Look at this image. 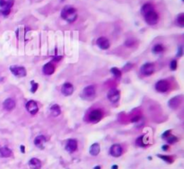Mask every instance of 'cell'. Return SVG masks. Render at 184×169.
I'll return each instance as SVG.
<instances>
[{"label": "cell", "mask_w": 184, "mask_h": 169, "mask_svg": "<svg viewBox=\"0 0 184 169\" xmlns=\"http://www.w3.org/2000/svg\"><path fill=\"white\" fill-rule=\"evenodd\" d=\"M60 16L66 22L72 23L77 19V11L75 7L71 6H66L61 10Z\"/></svg>", "instance_id": "1"}, {"label": "cell", "mask_w": 184, "mask_h": 169, "mask_svg": "<svg viewBox=\"0 0 184 169\" xmlns=\"http://www.w3.org/2000/svg\"><path fill=\"white\" fill-rule=\"evenodd\" d=\"M16 0H0V16L6 17L10 15L11 9Z\"/></svg>", "instance_id": "2"}, {"label": "cell", "mask_w": 184, "mask_h": 169, "mask_svg": "<svg viewBox=\"0 0 184 169\" xmlns=\"http://www.w3.org/2000/svg\"><path fill=\"white\" fill-rule=\"evenodd\" d=\"M143 16L145 18L146 23L151 26L157 24L159 22V13L156 12L155 9H153L150 12L145 13V15H143Z\"/></svg>", "instance_id": "3"}, {"label": "cell", "mask_w": 184, "mask_h": 169, "mask_svg": "<svg viewBox=\"0 0 184 169\" xmlns=\"http://www.w3.org/2000/svg\"><path fill=\"white\" fill-rule=\"evenodd\" d=\"M95 94H96L95 87L92 84V86H88L83 89L81 96L86 100H93L95 97Z\"/></svg>", "instance_id": "4"}, {"label": "cell", "mask_w": 184, "mask_h": 169, "mask_svg": "<svg viewBox=\"0 0 184 169\" xmlns=\"http://www.w3.org/2000/svg\"><path fill=\"white\" fill-rule=\"evenodd\" d=\"M103 111L101 109H94L89 114L88 121L92 123H97L103 119Z\"/></svg>", "instance_id": "5"}, {"label": "cell", "mask_w": 184, "mask_h": 169, "mask_svg": "<svg viewBox=\"0 0 184 169\" xmlns=\"http://www.w3.org/2000/svg\"><path fill=\"white\" fill-rule=\"evenodd\" d=\"M154 72V65L153 63H145L140 67V73L144 77H149Z\"/></svg>", "instance_id": "6"}, {"label": "cell", "mask_w": 184, "mask_h": 169, "mask_svg": "<svg viewBox=\"0 0 184 169\" xmlns=\"http://www.w3.org/2000/svg\"><path fill=\"white\" fill-rule=\"evenodd\" d=\"M10 71L12 72V74H13L16 77H23L27 74L26 69L22 66H11Z\"/></svg>", "instance_id": "7"}, {"label": "cell", "mask_w": 184, "mask_h": 169, "mask_svg": "<svg viewBox=\"0 0 184 169\" xmlns=\"http://www.w3.org/2000/svg\"><path fill=\"white\" fill-rule=\"evenodd\" d=\"M155 90L159 93H165L170 88V83L167 80H159L155 84Z\"/></svg>", "instance_id": "8"}, {"label": "cell", "mask_w": 184, "mask_h": 169, "mask_svg": "<svg viewBox=\"0 0 184 169\" xmlns=\"http://www.w3.org/2000/svg\"><path fill=\"white\" fill-rule=\"evenodd\" d=\"M25 108L27 110V111L29 112L30 114L32 115H35L37 112L39 111V106H38V104L33 101V100H31V101H28L26 103V105H25Z\"/></svg>", "instance_id": "9"}, {"label": "cell", "mask_w": 184, "mask_h": 169, "mask_svg": "<svg viewBox=\"0 0 184 169\" xmlns=\"http://www.w3.org/2000/svg\"><path fill=\"white\" fill-rule=\"evenodd\" d=\"M107 97H108V99L110 100V102H111L112 104H115V103H117L120 100V91L118 89L112 88V89H110L108 92Z\"/></svg>", "instance_id": "10"}, {"label": "cell", "mask_w": 184, "mask_h": 169, "mask_svg": "<svg viewBox=\"0 0 184 169\" xmlns=\"http://www.w3.org/2000/svg\"><path fill=\"white\" fill-rule=\"evenodd\" d=\"M96 44L99 48L102 49V50H108L110 46L109 40L106 37H103V36L97 39Z\"/></svg>", "instance_id": "11"}, {"label": "cell", "mask_w": 184, "mask_h": 169, "mask_svg": "<svg viewBox=\"0 0 184 169\" xmlns=\"http://www.w3.org/2000/svg\"><path fill=\"white\" fill-rule=\"evenodd\" d=\"M73 92H74V87L71 83L67 82V83L63 84V86L61 87V93L63 94V95L69 96L73 94Z\"/></svg>", "instance_id": "12"}, {"label": "cell", "mask_w": 184, "mask_h": 169, "mask_svg": "<svg viewBox=\"0 0 184 169\" xmlns=\"http://www.w3.org/2000/svg\"><path fill=\"white\" fill-rule=\"evenodd\" d=\"M122 152H123L122 147L119 144L112 145L110 148V154L114 158H119L120 156H121Z\"/></svg>", "instance_id": "13"}, {"label": "cell", "mask_w": 184, "mask_h": 169, "mask_svg": "<svg viewBox=\"0 0 184 169\" xmlns=\"http://www.w3.org/2000/svg\"><path fill=\"white\" fill-rule=\"evenodd\" d=\"M77 149V141L74 138L68 139L66 143V150L69 153H73Z\"/></svg>", "instance_id": "14"}, {"label": "cell", "mask_w": 184, "mask_h": 169, "mask_svg": "<svg viewBox=\"0 0 184 169\" xmlns=\"http://www.w3.org/2000/svg\"><path fill=\"white\" fill-rule=\"evenodd\" d=\"M16 101L13 99H12V98H7V99L5 100V102L3 103V108L7 111H13L16 108Z\"/></svg>", "instance_id": "15"}, {"label": "cell", "mask_w": 184, "mask_h": 169, "mask_svg": "<svg viewBox=\"0 0 184 169\" xmlns=\"http://www.w3.org/2000/svg\"><path fill=\"white\" fill-rule=\"evenodd\" d=\"M46 142H47V138L43 135H39L34 139V144H35V146L38 147L40 149H43L44 148V145H45Z\"/></svg>", "instance_id": "16"}, {"label": "cell", "mask_w": 184, "mask_h": 169, "mask_svg": "<svg viewBox=\"0 0 184 169\" xmlns=\"http://www.w3.org/2000/svg\"><path fill=\"white\" fill-rule=\"evenodd\" d=\"M42 72H43L44 75L46 76H50L55 72V67L51 62H49L47 64H45L42 67Z\"/></svg>", "instance_id": "17"}, {"label": "cell", "mask_w": 184, "mask_h": 169, "mask_svg": "<svg viewBox=\"0 0 184 169\" xmlns=\"http://www.w3.org/2000/svg\"><path fill=\"white\" fill-rule=\"evenodd\" d=\"M29 166L31 169H40L41 167V162L40 159L33 158L29 161Z\"/></svg>", "instance_id": "18"}, {"label": "cell", "mask_w": 184, "mask_h": 169, "mask_svg": "<svg viewBox=\"0 0 184 169\" xmlns=\"http://www.w3.org/2000/svg\"><path fill=\"white\" fill-rule=\"evenodd\" d=\"M13 155L12 150L7 147L0 148V157L1 158H10Z\"/></svg>", "instance_id": "19"}, {"label": "cell", "mask_w": 184, "mask_h": 169, "mask_svg": "<svg viewBox=\"0 0 184 169\" xmlns=\"http://www.w3.org/2000/svg\"><path fill=\"white\" fill-rule=\"evenodd\" d=\"M50 114L53 117H57V116H59L61 114V109H60V107H59V104H53L50 107Z\"/></svg>", "instance_id": "20"}, {"label": "cell", "mask_w": 184, "mask_h": 169, "mask_svg": "<svg viewBox=\"0 0 184 169\" xmlns=\"http://www.w3.org/2000/svg\"><path fill=\"white\" fill-rule=\"evenodd\" d=\"M153 9H155V8H154V6L152 3H150V2L145 3L142 6V7H141V13H142V15H145V13L150 12Z\"/></svg>", "instance_id": "21"}, {"label": "cell", "mask_w": 184, "mask_h": 169, "mask_svg": "<svg viewBox=\"0 0 184 169\" xmlns=\"http://www.w3.org/2000/svg\"><path fill=\"white\" fill-rule=\"evenodd\" d=\"M100 150H101L100 145H99L98 143H93V144L90 147L89 152H90V154L92 155V156L95 157V156H97V155H98L99 153H100Z\"/></svg>", "instance_id": "22"}, {"label": "cell", "mask_w": 184, "mask_h": 169, "mask_svg": "<svg viewBox=\"0 0 184 169\" xmlns=\"http://www.w3.org/2000/svg\"><path fill=\"white\" fill-rule=\"evenodd\" d=\"M164 51V46L162 44H155L152 48V52L154 54H161Z\"/></svg>", "instance_id": "23"}, {"label": "cell", "mask_w": 184, "mask_h": 169, "mask_svg": "<svg viewBox=\"0 0 184 169\" xmlns=\"http://www.w3.org/2000/svg\"><path fill=\"white\" fill-rule=\"evenodd\" d=\"M180 103V99L179 97H173L172 100L169 101V106L175 109V108H177L179 106Z\"/></svg>", "instance_id": "24"}, {"label": "cell", "mask_w": 184, "mask_h": 169, "mask_svg": "<svg viewBox=\"0 0 184 169\" xmlns=\"http://www.w3.org/2000/svg\"><path fill=\"white\" fill-rule=\"evenodd\" d=\"M110 73H111L113 76H114V77L117 78V79H120L121 75H122L121 70L119 69L118 67H111V68H110Z\"/></svg>", "instance_id": "25"}, {"label": "cell", "mask_w": 184, "mask_h": 169, "mask_svg": "<svg viewBox=\"0 0 184 169\" xmlns=\"http://www.w3.org/2000/svg\"><path fill=\"white\" fill-rule=\"evenodd\" d=\"M176 24L179 25L180 27H183L184 26V13H180V15L177 16L176 18Z\"/></svg>", "instance_id": "26"}, {"label": "cell", "mask_w": 184, "mask_h": 169, "mask_svg": "<svg viewBox=\"0 0 184 169\" xmlns=\"http://www.w3.org/2000/svg\"><path fill=\"white\" fill-rule=\"evenodd\" d=\"M157 157H158L159 158L164 160V161H165L166 163H168V164H171V163L173 162V158L172 157H170V156H164V155H157Z\"/></svg>", "instance_id": "27"}, {"label": "cell", "mask_w": 184, "mask_h": 169, "mask_svg": "<svg viewBox=\"0 0 184 169\" xmlns=\"http://www.w3.org/2000/svg\"><path fill=\"white\" fill-rule=\"evenodd\" d=\"M165 140L166 141L169 143V144H174L177 140H178V138L174 136V135H173V134H170L166 138H165Z\"/></svg>", "instance_id": "28"}, {"label": "cell", "mask_w": 184, "mask_h": 169, "mask_svg": "<svg viewBox=\"0 0 184 169\" xmlns=\"http://www.w3.org/2000/svg\"><path fill=\"white\" fill-rule=\"evenodd\" d=\"M144 137H145V135H142V136H140V137L137 139L136 144H137V146H139V147H146V144L144 143V140H143Z\"/></svg>", "instance_id": "29"}, {"label": "cell", "mask_w": 184, "mask_h": 169, "mask_svg": "<svg viewBox=\"0 0 184 169\" xmlns=\"http://www.w3.org/2000/svg\"><path fill=\"white\" fill-rule=\"evenodd\" d=\"M177 60H173L171 62H170V68H171V70H173V71H174V70H176L177 68Z\"/></svg>", "instance_id": "30"}, {"label": "cell", "mask_w": 184, "mask_h": 169, "mask_svg": "<svg viewBox=\"0 0 184 169\" xmlns=\"http://www.w3.org/2000/svg\"><path fill=\"white\" fill-rule=\"evenodd\" d=\"M31 84H32V88H31V91H32V93H35V92L37 91V89H38L39 84H38L37 83L33 82V81H32V82H31Z\"/></svg>", "instance_id": "31"}, {"label": "cell", "mask_w": 184, "mask_h": 169, "mask_svg": "<svg viewBox=\"0 0 184 169\" xmlns=\"http://www.w3.org/2000/svg\"><path fill=\"white\" fill-rule=\"evenodd\" d=\"M134 44H135V40H126V42H125V45L127 47H130V48L133 47Z\"/></svg>", "instance_id": "32"}, {"label": "cell", "mask_w": 184, "mask_h": 169, "mask_svg": "<svg viewBox=\"0 0 184 169\" xmlns=\"http://www.w3.org/2000/svg\"><path fill=\"white\" fill-rule=\"evenodd\" d=\"M171 132H172V131L170 130V131H164L163 133V135H162V138H163V139H165L170 134H171Z\"/></svg>", "instance_id": "33"}, {"label": "cell", "mask_w": 184, "mask_h": 169, "mask_svg": "<svg viewBox=\"0 0 184 169\" xmlns=\"http://www.w3.org/2000/svg\"><path fill=\"white\" fill-rule=\"evenodd\" d=\"M61 59H62V57H61V56H59V57H55V58L53 59L52 62H59V61Z\"/></svg>", "instance_id": "34"}, {"label": "cell", "mask_w": 184, "mask_h": 169, "mask_svg": "<svg viewBox=\"0 0 184 169\" xmlns=\"http://www.w3.org/2000/svg\"><path fill=\"white\" fill-rule=\"evenodd\" d=\"M181 55H182V47H180V48H179V53H178V56H180V57Z\"/></svg>", "instance_id": "35"}, {"label": "cell", "mask_w": 184, "mask_h": 169, "mask_svg": "<svg viewBox=\"0 0 184 169\" xmlns=\"http://www.w3.org/2000/svg\"><path fill=\"white\" fill-rule=\"evenodd\" d=\"M168 148H169V146H168V145H164V146H163V149L164 151H167V150H168Z\"/></svg>", "instance_id": "36"}, {"label": "cell", "mask_w": 184, "mask_h": 169, "mask_svg": "<svg viewBox=\"0 0 184 169\" xmlns=\"http://www.w3.org/2000/svg\"><path fill=\"white\" fill-rule=\"evenodd\" d=\"M21 151H22L23 153H24V152H25V151H24V146H23V145L21 146Z\"/></svg>", "instance_id": "37"}, {"label": "cell", "mask_w": 184, "mask_h": 169, "mask_svg": "<svg viewBox=\"0 0 184 169\" xmlns=\"http://www.w3.org/2000/svg\"><path fill=\"white\" fill-rule=\"evenodd\" d=\"M111 169H118V165H112L111 166Z\"/></svg>", "instance_id": "38"}, {"label": "cell", "mask_w": 184, "mask_h": 169, "mask_svg": "<svg viewBox=\"0 0 184 169\" xmlns=\"http://www.w3.org/2000/svg\"><path fill=\"white\" fill-rule=\"evenodd\" d=\"M94 169H101V166H95Z\"/></svg>", "instance_id": "39"}]
</instances>
